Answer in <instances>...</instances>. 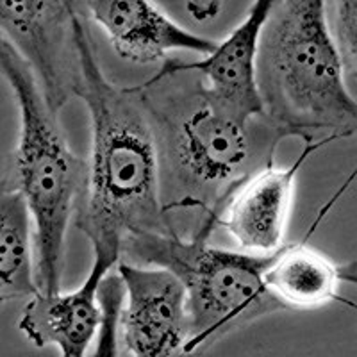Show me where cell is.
I'll return each instance as SVG.
<instances>
[{"instance_id":"obj_1","label":"cell","mask_w":357,"mask_h":357,"mask_svg":"<svg viewBox=\"0 0 357 357\" xmlns=\"http://www.w3.org/2000/svg\"><path fill=\"white\" fill-rule=\"evenodd\" d=\"M134 88L154 134L170 234L209 241L231 197L275 165L277 146L289 136L264 114L227 106L183 59L167 57Z\"/></svg>"},{"instance_id":"obj_2","label":"cell","mask_w":357,"mask_h":357,"mask_svg":"<svg viewBox=\"0 0 357 357\" xmlns=\"http://www.w3.org/2000/svg\"><path fill=\"white\" fill-rule=\"evenodd\" d=\"M81 65L77 98L86 104L91 151L73 225L93 256L118 263L122 245L136 234H170L159 195L154 134L134 86L111 82L98 63L88 20L75 24Z\"/></svg>"},{"instance_id":"obj_3","label":"cell","mask_w":357,"mask_h":357,"mask_svg":"<svg viewBox=\"0 0 357 357\" xmlns=\"http://www.w3.org/2000/svg\"><path fill=\"white\" fill-rule=\"evenodd\" d=\"M263 114L304 143L352 138L357 98L327 22L325 0H275L254 63Z\"/></svg>"},{"instance_id":"obj_4","label":"cell","mask_w":357,"mask_h":357,"mask_svg":"<svg viewBox=\"0 0 357 357\" xmlns=\"http://www.w3.org/2000/svg\"><path fill=\"white\" fill-rule=\"evenodd\" d=\"M0 75L20 113L18 143L4 177L24 195L33 216L40 291H59L66 264V234L84 186L86 159L66 143L59 116L45 100L36 75L0 34Z\"/></svg>"},{"instance_id":"obj_5","label":"cell","mask_w":357,"mask_h":357,"mask_svg":"<svg viewBox=\"0 0 357 357\" xmlns=\"http://www.w3.org/2000/svg\"><path fill=\"white\" fill-rule=\"evenodd\" d=\"M272 254L227 250L206 240L174 234H136L122 245L130 264L170 272L184 289L186 357H197L222 337L272 312L284 311L264 282Z\"/></svg>"},{"instance_id":"obj_6","label":"cell","mask_w":357,"mask_h":357,"mask_svg":"<svg viewBox=\"0 0 357 357\" xmlns=\"http://www.w3.org/2000/svg\"><path fill=\"white\" fill-rule=\"evenodd\" d=\"M86 4L88 0H0V34L29 63L57 116L77 97L81 84L75 24L88 20Z\"/></svg>"},{"instance_id":"obj_7","label":"cell","mask_w":357,"mask_h":357,"mask_svg":"<svg viewBox=\"0 0 357 357\" xmlns=\"http://www.w3.org/2000/svg\"><path fill=\"white\" fill-rule=\"evenodd\" d=\"M123 302L118 347L132 357H186L184 289L167 270L118 261Z\"/></svg>"},{"instance_id":"obj_8","label":"cell","mask_w":357,"mask_h":357,"mask_svg":"<svg viewBox=\"0 0 357 357\" xmlns=\"http://www.w3.org/2000/svg\"><path fill=\"white\" fill-rule=\"evenodd\" d=\"M329 143L334 142L304 143V151L289 167L272 165L257 172L231 197L220 227L232 236L240 250L266 256L284 245L298 174L307 159Z\"/></svg>"},{"instance_id":"obj_9","label":"cell","mask_w":357,"mask_h":357,"mask_svg":"<svg viewBox=\"0 0 357 357\" xmlns=\"http://www.w3.org/2000/svg\"><path fill=\"white\" fill-rule=\"evenodd\" d=\"M114 261L93 256L84 282L73 291H38L25 304L18 329L34 347H56L61 357H88L100 331L102 280L109 275Z\"/></svg>"},{"instance_id":"obj_10","label":"cell","mask_w":357,"mask_h":357,"mask_svg":"<svg viewBox=\"0 0 357 357\" xmlns=\"http://www.w3.org/2000/svg\"><path fill=\"white\" fill-rule=\"evenodd\" d=\"M86 17L106 33L123 61H165L174 50L207 56L218 41L199 36L167 17L152 0H88Z\"/></svg>"},{"instance_id":"obj_11","label":"cell","mask_w":357,"mask_h":357,"mask_svg":"<svg viewBox=\"0 0 357 357\" xmlns=\"http://www.w3.org/2000/svg\"><path fill=\"white\" fill-rule=\"evenodd\" d=\"M275 0H254L247 17L223 41H218L211 54L184 61L191 70H197L213 93L232 109L248 114H263L256 88L254 63L257 45L272 13Z\"/></svg>"},{"instance_id":"obj_12","label":"cell","mask_w":357,"mask_h":357,"mask_svg":"<svg viewBox=\"0 0 357 357\" xmlns=\"http://www.w3.org/2000/svg\"><path fill=\"white\" fill-rule=\"evenodd\" d=\"M264 282L282 309H317L340 296V286H357V263L337 264L305 241L282 245L272 254L264 270Z\"/></svg>"},{"instance_id":"obj_13","label":"cell","mask_w":357,"mask_h":357,"mask_svg":"<svg viewBox=\"0 0 357 357\" xmlns=\"http://www.w3.org/2000/svg\"><path fill=\"white\" fill-rule=\"evenodd\" d=\"M40 291L34 225L24 195L0 178V305Z\"/></svg>"},{"instance_id":"obj_14","label":"cell","mask_w":357,"mask_h":357,"mask_svg":"<svg viewBox=\"0 0 357 357\" xmlns=\"http://www.w3.org/2000/svg\"><path fill=\"white\" fill-rule=\"evenodd\" d=\"M325 8H327V22H329L331 34H333L345 77L357 79V0H325ZM356 178L357 167L349 175L345 183L341 184L340 190L320 207L314 223L320 225L324 222L325 216L329 215L337 200L345 195L347 190L352 186Z\"/></svg>"},{"instance_id":"obj_15","label":"cell","mask_w":357,"mask_h":357,"mask_svg":"<svg viewBox=\"0 0 357 357\" xmlns=\"http://www.w3.org/2000/svg\"><path fill=\"white\" fill-rule=\"evenodd\" d=\"M123 295L116 286H106L100 291V304L104 311L100 331L95 340V354L88 357H118V314Z\"/></svg>"},{"instance_id":"obj_16","label":"cell","mask_w":357,"mask_h":357,"mask_svg":"<svg viewBox=\"0 0 357 357\" xmlns=\"http://www.w3.org/2000/svg\"><path fill=\"white\" fill-rule=\"evenodd\" d=\"M225 0H186V9L197 22H206L215 18L222 9Z\"/></svg>"}]
</instances>
